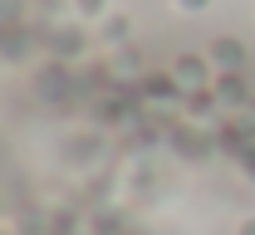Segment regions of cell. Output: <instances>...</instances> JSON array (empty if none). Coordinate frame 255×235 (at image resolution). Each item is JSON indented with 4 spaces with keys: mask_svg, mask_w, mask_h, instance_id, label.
I'll use <instances>...</instances> for the list:
<instances>
[{
    "mask_svg": "<svg viewBox=\"0 0 255 235\" xmlns=\"http://www.w3.org/2000/svg\"><path fill=\"white\" fill-rule=\"evenodd\" d=\"M206 69H211V64H201V59H177V83L196 88V83L206 78Z\"/></svg>",
    "mask_w": 255,
    "mask_h": 235,
    "instance_id": "cell-1",
    "label": "cell"
},
{
    "mask_svg": "<svg viewBox=\"0 0 255 235\" xmlns=\"http://www.w3.org/2000/svg\"><path fill=\"white\" fill-rule=\"evenodd\" d=\"M177 5H182V10H206L211 0H177Z\"/></svg>",
    "mask_w": 255,
    "mask_h": 235,
    "instance_id": "cell-2",
    "label": "cell"
},
{
    "mask_svg": "<svg viewBox=\"0 0 255 235\" xmlns=\"http://www.w3.org/2000/svg\"><path fill=\"white\" fill-rule=\"evenodd\" d=\"M241 235H255V221H251V226H246V231H241Z\"/></svg>",
    "mask_w": 255,
    "mask_h": 235,
    "instance_id": "cell-3",
    "label": "cell"
}]
</instances>
